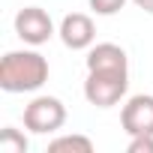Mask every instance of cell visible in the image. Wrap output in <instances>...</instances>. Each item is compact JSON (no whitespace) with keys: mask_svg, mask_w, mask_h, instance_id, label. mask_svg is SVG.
Masks as SVG:
<instances>
[{"mask_svg":"<svg viewBox=\"0 0 153 153\" xmlns=\"http://www.w3.org/2000/svg\"><path fill=\"white\" fill-rule=\"evenodd\" d=\"M48 81V60L39 51H9L0 60V87L6 93H33Z\"/></svg>","mask_w":153,"mask_h":153,"instance_id":"1","label":"cell"},{"mask_svg":"<svg viewBox=\"0 0 153 153\" xmlns=\"http://www.w3.org/2000/svg\"><path fill=\"white\" fill-rule=\"evenodd\" d=\"M129 69H87L84 99L93 108H111L126 96Z\"/></svg>","mask_w":153,"mask_h":153,"instance_id":"2","label":"cell"},{"mask_svg":"<svg viewBox=\"0 0 153 153\" xmlns=\"http://www.w3.org/2000/svg\"><path fill=\"white\" fill-rule=\"evenodd\" d=\"M63 123H66V105L57 96H36L24 108V129H30L33 135H51L63 129Z\"/></svg>","mask_w":153,"mask_h":153,"instance_id":"3","label":"cell"},{"mask_svg":"<svg viewBox=\"0 0 153 153\" xmlns=\"http://www.w3.org/2000/svg\"><path fill=\"white\" fill-rule=\"evenodd\" d=\"M15 33L21 42L27 45H42L54 36V21L45 9L39 6H24L18 15H15Z\"/></svg>","mask_w":153,"mask_h":153,"instance_id":"4","label":"cell"},{"mask_svg":"<svg viewBox=\"0 0 153 153\" xmlns=\"http://www.w3.org/2000/svg\"><path fill=\"white\" fill-rule=\"evenodd\" d=\"M120 123L129 138L132 135H153V96H147V93L132 96L120 111Z\"/></svg>","mask_w":153,"mask_h":153,"instance_id":"5","label":"cell"},{"mask_svg":"<svg viewBox=\"0 0 153 153\" xmlns=\"http://www.w3.org/2000/svg\"><path fill=\"white\" fill-rule=\"evenodd\" d=\"M57 33H60L63 45L72 48V51H84V48H90L93 39H96L93 18L84 15V12H69V15L60 21V30H57Z\"/></svg>","mask_w":153,"mask_h":153,"instance_id":"6","label":"cell"},{"mask_svg":"<svg viewBox=\"0 0 153 153\" xmlns=\"http://www.w3.org/2000/svg\"><path fill=\"white\" fill-rule=\"evenodd\" d=\"M87 69H129V60H126V51L120 45L99 42V45H90Z\"/></svg>","mask_w":153,"mask_h":153,"instance_id":"7","label":"cell"},{"mask_svg":"<svg viewBox=\"0 0 153 153\" xmlns=\"http://www.w3.org/2000/svg\"><path fill=\"white\" fill-rule=\"evenodd\" d=\"M48 153H93V141L87 135H60L48 144Z\"/></svg>","mask_w":153,"mask_h":153,"instance_id":"8","label":"cell"},{"mask_svg":"<svg viewBox=\"0 0 153 153\" xmlns=\"http://www.w3.org/2000/svg\"><path fill=\"white\" fill-rule=\"evenodd\" d=\"M30 141L24 132H18L15 126H3L0 132V153H27Z\"/></svg>","mask_w":153,"mask_h":153,"instance_id":"9","label":"cell"},{"mask_svg":"<svg viewBox=\"0 0 153 153\" xmlns=\"http://www.w3.org/2000/svg\"><path fill=\"white\" fill-rule=\"evenodd\" d=\"M87 3L96 15H117L126 6V0H87Z\"/></svg>","mask_w":153,"mask_h":153,"instance_id":"10","label":"cell"},{"mask_svg":"<svg viewBox=\"0 0 153 153\" xmlns=\"http://www.w3.org/2000/svg\"><path fill=\"white\" fill-rule=\"evenodd\" d=\"M126 150L129 153H153V135H132Z\"/></svg>","mask_w":153,"mask_h":153,"instance_id":"11","label":"cell"},{"mask_svg":"<svg viewBox=\"0 0 153 153\" xmlns=\"http://www.w3.org/2000/svg\"><path fill=\"white\" fill-rule=\"evenodd\" d=\"M132 3H135L138 9H144V12H150V15H153V0H132Z\"/></svg>","mask_w":153,"mask_h":153,"instance_id":"12","label":"cell"}]
</instances>
